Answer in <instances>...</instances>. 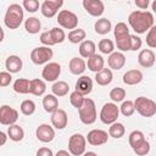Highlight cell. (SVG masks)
<instances>
[{"mask_svg":"<svg viewBox=\"0 0 156 156\" xmlns=\"http://www.w3.org/2000/svg\"><path fill=\"white\" fill-rule=\"evenodd\" d=\"M43 107L46 112L52 113L58 108V100L57 96H55L54 94H48L43 98Z\"/></svg>","mask_w":156,"mask_h":156,"instance_id":"cell-25","label":"cell"},{"mask_svg":"<svg viewBox=\"0 0 156 156\" xmlns=\"http://www.w3.org/2000/svg\"><path fill=\"white\" fill-rule=\"evenodd\" d=\"M113 79V74H112V71L110 68H104L101 69L100 72L95 73V82L99 84V85H108Z\"/></svg>","mask_w":156,"mask_h":156,"instance_id":"cell-23","label":"cell"},{"mask_svg":"<svg viewBox=\"0 0 156 156\" xmlns=\"http://www.w3.org/2000/svg\"><path fill=\"white\" fill-rule=\"evenodd\" d=\"M83 156H98V155L95 152H93V151H88V152H84Z\"/></svg>","mask_w":156,"mask_h":156,"instance_id":"cell-53","label":"cell"},{"mask_svg":"<svg viewBox=\"0 0 156 156\" xmlns=\"http://www.w3.org/2000/svg\"><path fill=\"white\" fill-rule=\"evenodd\" d=\"M116 46L118 50L122 51H130V34L116 39Z\"/></svg>","mask_w":156,"mask_h":156,"instance_id":"cell-38","label":"cell"},{"mask_svg":"<svg viewBox=\"0 0 156 156\" xmlns=\"http://www.w3.org/2000/svg\"><path fill=\"white\" fill-rule=\"evenodd\" d=\"M107 63H108V67L112 68V69H121L124 65H126V56L123 55V52L121 51H113L108 58H107Z\"/></svg>","mask_w":156,"mask_h":156,"instance_id":"cell-18","label":"cell"},{"mask_svg":"<svg viewBox=\"0 0 156 156\" xmlns=\"http://www.w3.org/2000/svg\"><path fill=\"white\" fill-rule=\"evenodd\" d=\"M78 113H79V119L82 123L93 124L98 118L96 106H95L94 100H91L90 98H85L82 107L78 110Z\"/></svg>","mask_w":156,"mask_h":156,"instance_id":"cell-3","label":"cell"},{"mask_svg":"<svg viewBox=\"0 0 156 156\" xmlns=\"http://www.w3.org/2000/svg\"><path fill=\"white\" fill-rule=\"evenodd\" d=\"M85 145H87V138L79 133H76L69 136L68 151L73 156H80L85 152Z\"/></svg>","mask_w":156,"mask_h":156,"instance_id":"cell-7","label":"cell"},{"mask_svg":"<svg viewBox=\"0 0 156 156\" xmlns=\"http://www.w3.org/2000/svg\"><path fill=\"white\" fill-rule=\"evenodd\" d=\"M23 18H24V15H23L22 6L18 4H11L6 10V13L4 17V23L7 28L16 29L22 24Z\"/></svg>","mask_w":156,"mask_h":156,"instance_id":"cell-2","label":"cell"},{"mask_svg":"<svg viewBox=\"0 0 156 156\" xmlns=\"http://www.w3.org/2000/svg\"><path fill=\"white\" fill-rule=\"evenodd\" d=\"M24 10H27L28 12H37L39 10V7H41V5L39 4L38 0H23L22 2Z\"/></svg>","mask_w":156,"mask_h":156,"instance_id":"cell-43","label":"cell"},{"mask_svg":"<svg viewBox=\"0 0 156 156\" xmlns=\"http://www.w3.org/2000/svg\"><path fill=\"white\" fill-rule=\"evenodd\" d=\"M18 119V112L17 110L7 106V105H2L0 107V123L4 126H12L17 122Z\"/></svg>","mask_w":156,"mask_h":156,"instance_id":"cell-9","label":"cell"},{"mask_svg":"<svg viewBox=\"0 0 156 156\" xmlns=\"http://www.w3.org/2000/svg\"><path fill=\"white\" fill-rule=\"evenodd\" d=\"M134 4H135V6L139 7L140 10H146L150 2H149V0H135Z\"/></svg>","mask_w":156,"mask_h":156,"instance_id":"cell-50","label":"cell"},{"mask_svg":"<svg viewBox=\"0 0 156 156\" xmlns=\"http://www.w3.org/2000/svg\"><path fill=\"white\" fill-rule=\"evenodd\" d=\"M87 66H88V68H89L91 72L98 73V72H100L101 69H104V68H105V67H104V66H105L104 57H102L101 55L95 54V55H93L91 57H89V58H88Z\"/></svg>","mask_w":156,"mask_h":156,"instance_id":"cell-22","label":"cell"},{"mask_svg":"<svg viewBox=\"0 0 156 156\" xmlns=\"http://www.w3.org/2000/svg\"><path fill=\"white\" fill-rule=\"evenodd\" d=\"M74 90L78 91L82 95H88L91 93L93 90V80L90 77L88 76H82L78 78V80L76 82V87Z\"/></svg>","mask_w":156,"mask_h":156,"instance_id":"cell-16","label":"cell"},{"mask_svg":"<svg viewBox=\"0 0 156 156\" xmlns=\"http://www.w3.org/2000/svg\"><path fill=\"white\" fill-rule=\"evenodd\" d=\"M5 67H6L7 72H10V73H17L23 67L22 58L20 56H17V55H10L6 58V61H5Z\"/></svg>","mask_w":156,"mask_h":156,"instance_id":"cell-19","label":"cell"},{"mask_svg":"<svg viewBox=\"0 0 156 156\" xmlns=\"http://www.w3.org/2000/svg\"><path fill=\"white\" fill-rule=\"evenodd\" d=\"M35 102L33 101V100H23L22 102H21V106H20V108H21V112L24 115V116H32L34 112H35Z\"/></svg>","mask_w":156,"mask_h":156,"instance_id":"cell-36","label":"cell"},{"mask_svg":"<svg viewBox=\"0 0 156 156\" xmlns=\"http://www.w3.org/2000/svg\"><path fill=\"white\" fill-rule=\"evenodd\" d=\"M133 151H134L136 155H139V156H145V155H147V154L150 152V144H149V141L145 140L140 146L133 149Z\"/></svg>","mask_w":156,"mask_h":156,"instance_id":"cell-46","label":"cell"},{"mask_svg":"<svg viewBox=\"0 0 156 156\" xmlns=\"http://www.w3.org/2000/svg\"><path fill=\"white\" fill-rule=\"evenodd\" d=\"M7 135L12 141H21L24 138V130L18 124H12L7 128Z\"/></svg>","mask_w":156,"mask_h":156,"instance_id":"cell-29","label":"cell"},{"mask_svg":"<svg viewBox=\"0 0 156 156\" xmlns=\"http://www.w3.org/2000/svg\"><path fill=\"white\" fill-rule=\"evenodd\" d=\"M143 80V73L139 69H129L123 74V83L127 85H136Z\"/></svg>","mask_w":156,"mask_h":156,"instance_id":"cell-21","label":"cell"},{"mask_svg":"<svg viewBox=\"0 0 156 156\" xmlns=\"http://www.w3.org/2000/svg\"><path fill=\"white\" fill-rule=\"evenodd\" d=\"M98 48L102 54L111 55L113 52V50H115V44H113V41L111 39H101L99 41V44H98Z\"/></svg>","mask_w":156,"mask_h":156,"instance_id":"cell-35","label":"cell"},{"mask_svg":"<svg viewBox=\"0 0 156 156\" xmlns=\"http://www.w3.org/2000/svg\"><path fill=\"white\" fill-rule=\"evenodd\" d=\"M134 105H135V111L143 117L149 118L156 113V102L149 98L139 96L135 99Z\"/></svg>","mask_w":156,"mask_h":156,"instance_id":"cell-4","label":"cell"},{"mask_svg":"<svg viewBox=\"0 0 156 156\" xmlns=\"http://www.w3.org/2000/svg\"><path fill=\"white\" fill-rule=\"evenodd\" d=\"M110 98L113 102H121L124 100L126 98V90L123 88H119V87H116L113 88L111 91H110Z\"/></svg>","mask_w":156,"mask_h":156,"instance_id":"cell-40","label":"cell"},{"mask_svg":"<svg viewBox=\"0 0 156 156\" xmlns=\"http://www.w3.org/2000/svg\"><path fill=\"white\" fill-rule=\"evenodd\" d=\"M85 67H87V63L82 57H72L69 63H68L69 72L72 74H74V76L83 74L84 71H85Z\"/></svg>","mask_w":156,"mask_h":156,"instance_id":"cell-20","label":"cell"},{"mask_svg":"<svg viewBox=\"0 0 156 156\" xmlns=\"http://www.w3.org/2000/svg\"><path fill=\"white\" fill-rule=\"evenodd\" d=\"M151 7H152V11L156 13V0H155V1L151 4Z\"/></svg>","mask_w":156,"mask_h":156,"instance_id":"cell-54","label":"cell"},{"mask_svg":"<svg viewBox=\"0 0 156 156\" xmlns=\"http://www.w3.org/2000/svg\"><path fill=\"white\" fill-rule=\"evenodd\" d=\"M119 116V107L115 102H106L100 111V121L104 124H112L117 122Z\"/></svg>","mask_w":156,"mask_h":156,"instance_id":"cell-5","label":"cell"},{"mask_svg":"<svg viewBox=\"0 0 156 156\" xmlns=\"http://www.w3.org/2000/svg\"><path fill=\"white\" fill-rule=\"evenodd\" d=\"M46 90V85H45V82L39 79V78H35V79H32L30 80V85H29V93L35 95V96H41Z\"/></svg>","mask_w":156,"mask_h":156,"instance_id":"cell-27","label":"cell"},{"mask_svg":"<svg viewBox=\"0 0 156 156\" xmlns=\"http://www.w3.org/2000/svg\"><path fill=\"white\" fill-rule=\"evenodd\" d=\"M50 34H51V38H52L54 44H60V43H62L66 39V34H65L63 29L57 28V27L50 29Z\"/></svg>","mask_w":156,"mask_h":156,"instance_id":"cell-42","label":"cell"},{"mask_svg":"<svg viewBox=\"0 0 156 156\" xmlns=\"http://www.w3.org/2000/svg\"><path fill=\"white\" fill-rule=\"evenodd\" d=\"M61 74V66L57 62H49L41 71V77L46 82H55Z\"/></svg>","mask_w":156,"mask_h":156,"instance_id":"cell-10","label":"cell"},{"mask_svg":"<svg viewBox=\"0 0 156 156\" xmlns=\"http://www.w3.org/2000/svg\"><path fill=\"white\" fill-rule=\"evenodd\" d=\"M126 133V128L123 126V123H119V122H115L110 126L108 128V135L115 138V139H119L124 135Z\"/></svg>","mask_w":156,"mask_h":156,"instance_id":"cell-33","label":"cell"},{"mask_svg":"<svg viewBox=\"0 0 156 156\" xmlns=\"http://www.w3.org/2000/svg\"><path fill=\"white\" fill-rule=\"evenodd\" d=\"M113 34H115V38H116V39L122 38V37H126V35L129 34V28H128V26H127L124 22H118V23L115 26Z\"/></svg>","mask_w":156,"mask_h":156,"instance_id":"cell-39","label":"cell"},{"mask_svg":"<svg viewBox=\"0 0 156 156\" xmlns=\"http://www.w3.org/2000/svg\"><path fill=\"white\" fill-rule=\"evenodd\" d=\"M145 140L146 139L144 136V133L140 132V130H133L129 134V145L132 146V149H135V147L140 146Z\"/></svg>","mask_w":156,"mask_h":156,"instance_id":"cell-34","label":"cell"},{"mask_svg":"<svg viewBox=\"0 0 156 156\" xmlns=\"http://www.w3.org/2000/svg\"><path fill=\"white\" fill-rule=\"evenodd\" d=\"M54 51L49 46H38L34 48L30 52V60L34 65H44L49 63L50 58H52Z\"/></svg>","mask_w":156,"mask_h":156,"instance_id":"cell-6","label":"cell"},{"mask_svg":"<svg viewBox=\"0 0 156 156\" xmlns=\"http://www.w3.org/2000/svg\"><path fill=\"white\" fill-rule=\"evenodd\" d=\"M155 52L150 49H144L138 55V62L144 68H150L155 63Z\"/></svg>","mask_w":156,"mask_h":156,"instance_id":"cell-17","label":"cell"},{"mask_svg":"<svg viewBox=\"0 0 156 156\" xmlns=\"http://www.w3.org/2000/svg\"><path fill=\"white\" fill-rule=\"evenodd\" d=\"M146 44L149 48L155 49L156 48V26H154L146 34Z\"/></svg>","mask_w":156,"mask_h":156,"instance_id":"cell-44","label":"cell"},{"mask_svg":"<svg viewBox=\"0 0 156 156\" xmlns=\"http://www.w3.org/2000/svg\"><path fill=\"white\" fill-rule=\"evenodd\" d=\"M67 123H68V117H67V113H66L65 110L57 108L55 112L51 113V124L56 129H63V128H66Z\"/></svg>","mask_w":156,"mask_h":156,"instance_id":"cell-15","label":"cell"},{"mask_svg":"<svg viewBox=\"0 0 156 156\" xmlns=\"http://www.w3.org/2000/svg\"><path fill=\"white\" fill-rule=\"evenodd\" d=\"M63 5V1L62 0H45L43 4H41V7H40V11L43 13L44 17L46 18H51L54 17L58 9Z\"/></svg>","mask_w":156,"mask_h":156,"instance_id":"cell-12","label":"cell"},{"mask_svg":"<svg viewBox=\"0 0 156 156\" xmlns=\"http://www.w3.org/2000/svg\"><path fill=\"white\" fill-rule=\"evenodd\" d=\"M95 50L96 46L91 40H84L83 43L79 44V54L83 58H89L93 55H95Z\"/></svg>","mask_w":156,"mask_h":156,"instance_id":"cell-24","label":"cell"},{"mask_svg":"<svg viewBox=\"0 0 156 156\" xmlns=\"http://www.w3.org/2000/svg\"><path fill=\"white\" fill-rule=\"evenodd\" d=\"M11 80H12V76L10 72H5V71L0 72V87L2 88L7 87L11 83Z\"/></svg>","mask_w":156,"mask_h":156,"instance_id":"cell-48","label":"cell"},{"mask_svg":"<svg viewBox=\"0 0 156 156\" xmlns=\"http://www.w3.org/2000/svg\"><path fill=\"white\" fill-rule=\"evenodd\" d=\"M94 29H95V32H96L98 34L105 35V34H107V33L112 29V23H111L110 20L102 17V18L96 20V22H95V24H94Z\"/></svg>","mask_w":156,"mask_h":156,"instance_id":"cell-26","label":"cell"},{"mask_svg":"<svg viewBox=\"0 0 156 156\" xmlns=\"http://www.w3.org/2000/svg\"><path fill=\"white\" fill-rule=\"evenodd\" d=\"M40 28H41V23H40L39 18H37V17H28L26 20V22H24V29L29 34L39 33Z\"/></svg>","mask_w":156,"mask_h":156,"instance_id":"cell-28","label":"cell"},{"mask_svg":"<svg viewBox=\"0 0 156 156\" xmlns=\"http://www.w3.org/2000/svg\"><path fill=\"white\" fill-rule=\"evenodd\" d=\"M35 156H54V154H52V151L49 147H40L37 151Z\"/></svg>","mask_w":156,"mask_h":156,"instance_id":"cell-49","label":"cell"},{"mask_svg":"<svg viewBox=\"0 0 156 156\" xmlns=\"http://www.w3.org/2000/svg\"><path fill=\"white\" fill-rule=\"evenodd\" d=\"M128 22L136 34H143L146 33V30L149 32L154 27V16L149 11L136 10L128 16Z\"/></svg>","mask_w":156,"mask_h":156,"instance_id":"cell-1","label":"cell"},{"mask_svg":"<svg viewBox=\"0 0 156 156\" xmlns=\"http://www.w3.org/2000/svg\"><path fill=\"white\" fill-rule=\"evenodd\" d=\"M29 85H30V80H28L26 78H18L13 83V90L17 94H28Z\"/></svg>","mask_w":156,"mask_h":156,"instance_id":"cell-31","label":"cell"},{"mask_svg":"<svg viewBox=\"0 0 156 156\" xmlns=\"http://www.w3.org/2000/svg\"><path fill=\"white\" fill-rule=\"evenodd\" d=\"M55 156H71V152L66 151V150H58Z\"/></svg>","mask_w":156,"mask_h":156,"instance_id":"cell-51","label":"cell"},{"mask_svg":"<svg viewBox=\"0 0 156 156\" xmlns=\"http://www.w3.org/2000/svg\"><path fill=\"white\" fill-rule=\"evenodd\" d=\"M51 91H52V94H54L55 96L61 98V96H65V95L68 94V91H69V85H68L66 82H63V80H58V82H55V83L52 84Z\"/></svg>","mask_w":156,"mask_h":156,"instance_id":"cell-30","label":"cell"},{"mask_svg":"<svg viewBox=\"0 0 156 156\" xmlns=\"http://www.w3.org/2000/svg\"><path fill=\"white\" fill-rule=\"evenodd\" d=\"M83 7L90 16L94 17L101 16L105 11V6L101 0H83Z\"/></svg>","mask_w":156,"mask_h":156,"instance_id":"cell-13","label":"cell"},{"mask_svg":"<svg viewBox=\"0 0 156 156\" xmlns=\"http://www.w3.org/2000/svg\"><path fill=\"white\" fill-rule=\"evenodd\" d=\"M84 100H85L84 95L79 94V93H78V91H76V90H74V91H72V93H71V95H69V101H71L72 106H73V107H76L77 110H79V108L82 107V105H83Z\"/></svg>","mask_w":156,"mask_h":156,"instance_id":"cell-41","label":"cell"},{"mask_svg":"<svg viewBox=\"0 0 156 156\" xmlns=\"http://www.w3.org/2000/svg\"><path fill=\"white\" fill-rule=\"evenodd\" d=\"M119 112L124 116V117H129L132 116L134 112H135V105H134V101L132 100H127V101H123L121 107H119Z\"/></svg>","mask_w":156,"mask_h":156,"instance_id":"cell-37","label":"cell"},{"mask_svg":"<svg viewBox=\"0 0 156 156\" xmlns=\"http://www.w3.org/2000/svg\"><path fill=\"white\" fill-rule=\"evenodd\" d=\"M143 41L141 38L138 37L136 34H130V51H136L141 48Z\"/></svg>","mask_w":156,"mask_h":156,"instance_id":"cell-45","label":"cell"},{"mask_svg":"<svg viewBox=\"0 0 156 156\" xmlns=\"http://www.w3.org/2000/svg\"><path fill=\"white\" fill-rule=\"evenodd\" d=\"M57 23L65 29H76L78 26V17L69 10H61L57 15Z\"/></svg>","mask_w":156,"mask_h":156,"instance_id":"cell-8","label":"cell"},{"mask_svg":"<svg viewBox=\"0 0 156 156\" xmlns=\"http://www.w3.org/2000/svg\"><path fill=\"white\" fill-rule=\"evenodd\" d=\"M35 135H37V139L41 143H50L54 140L55 138V130L51 126L46 124V123H43V124H39L37 130H35Z\"/></svg>","mask_w":156,"mask_h":156,"instance_id":"cell-14","label":"cell"},{"mask_svg":"<svg viewBox=\"0 0 156 156\" xmlns=\"http://www.w3.org/2000/svg\"><path fill=\"white\" fill-rule=\"evenodd\" d=\"M40 41L44 46H52L55 45L54 41H52V38H51V34H50V30H46V32H43L40 34Z\"/></svg>","mask_w":156,"mask_h":156,"instance_id":"cell-47","label":"cell"},{"mask_svg":"<svg viewBox=\"0 0 156 156\" xmlns=\"http://www.w3.org/2000/svg\"><path fill=\"white\" fill-rule=\"evenodd\" d=\"M0 136H1V143H0V145H5L6 139L9 138V135H6L5 132H0Z\"/></svg>","mask_w":156,"mask_h":156,"instance_id":"cell-52","label":"cell"},{"mask_svg":"<svg viewBox=\"0 0 156 156\" xmlns=\"http://www.w3.org/2000/svg\"><path fill=\"white\" fill-rule=\"evenodd\" d=\"M108 136L110 135L107 134V132H105L102 129H93L88 133L87 141L93 146H100V145H104L107 143Z\"/></svg>","mask_w":156,"mask_h":156,"instance_id":"cell-11","label":"cell"},{"mask_svg":"<svg viewBox=\"0 0 156 156\" xmlns=\"http://www.w3.org/2000/svg\"><path fill=\"white\" fill-rule=\"evenodd\" d=\"M87 37V33L84 29L82 28H76L73 30H71L68 33V40L72 43V44H78V43H83L84 39Z\"/></svg>","mask_w":156,"mask_h":156,"instance_id":"cell-32","label":"cell"}]
</instances>
